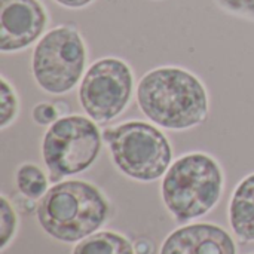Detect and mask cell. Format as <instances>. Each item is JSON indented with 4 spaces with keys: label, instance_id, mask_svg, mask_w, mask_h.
Instances as JSON below:
<instances>
[{
    "label": "cell",
    "instance_id": "1",
    "mask_svg": "<svg viewBox=\"0 0 254 254\" xmlns=\"http://www.w3.org/2000/svg\"><path fill=\"white\" fill-rule=\"evenodd\" d=\"M135 100L141 115L167 131H189L202 125L210 115L205 83L180 65H159L137 82Z\"/></svg>",
    "mask_w": 254,
    "mask_h": 254
},
{
    "label": "cell",
    "instance_id": "2",
    "mask_svg": "<svg viewBox=\"0 0 254 254\" xmlns=\"http://www.w3.org/2000/svg\"><path fill=\"white\" fill-rule=\"evenodd\" d=\"M36 216L51 238L71 244L98 232L110 216V202L89 182L63 180L39 199Z\"/></svg>",
    "mask_w": 254,
    "mask_h": 254
},
{
    "label": "cell",
    "instance_id": "3",
    "mask_svg": "<svg viewBox=\"0 0 254 254\" xmlns=\"http://www.w3.org/2000/svg\"><path fill=\"white\" fill-rule=\"evenodd\" d=\"M225 173L220 162L205 152L179 156L162 177L161 196L165 208L179 223L208 214L220 201Z\"/></svg>",
    "mask_w": 254,
    "mask_h": 254
},
{
    "label": "cell",
    "instance_id": "4",
    "mask_svg": "<svg viewBox=\"0 0 254 254\" xmlns=\"http://www.w3.org/2000/svg\"><path fill=\"white\" fill-rule=\"evenodd\" d=\"M113 165L127 177L150 183L162 179L173 164V146L162 128L131 119L103 129Z\"/></svg>",
    "mask_w": 254,
    "mask_h": 254
},
{
    "label": "cell",
    "instance_id": "5",
    "mask_svg": "<svg viewBox=\"0 0 254 254\" xmlns=\"http://www.w3.org/2000/svg\"><path fill=\"white\" fill-rule=\"evenodd\" d=\"M31 76L37 88L49 95H65L79 86L88 68V46L71 24L48 30L34 45Z\"/></svg>",
    "mask_w": 254,
    "mask_h": 254
},
{
    "label": "cell",
    "instance_id": "6",
    "mask_svg": "<svg viewBox=\"0 0 254 254\" xmlns=\"http://www.w3.org/2000/svg\"><path fill=\"white\" fill-rule=\"evenodd\" d=\"M103 131L86 115L68 113L46 128L40 152L51 182L89 170L103 149Z\"/></svg>",
    "mask_w": 254,
    "mask_h": 254
},
{
    "label": "cell",
    "instance_id": "7",
    "mask_svg": "<svg viewBox=\"0 0 254 254\" xmlns=\"http://www.w3.org/2000/svg\"><path fill=\"white\" fill-rule=\"evenodd\" d=\"M135 88L134 71L125 60L103 57L88 65L77 86V100L83 113L103 125L128 109Z\"/></svg>",
    "mask_w": 254,
    "mask_h": 254
},
{
    "label": "cell",
    "instance_id": "8",
    "mask_svg": "<svg viewBox=\"0 0 254 254\" xmlns=\"http://www.w3.org/2000/svg\"><path fill=\"white\" fill-rule=\"evenodd\" d=\"M49 13L40 0H0V51L16 54L46 33Z\"/></svg>",
    "mask_w": 254,
    "mask_h": 254
},
{
    "label": "cell",
    "instance_id": "9",
    "mask_svg": "<svg viewBox=\"0 0 254 254\" xmlns=\"http://www.w3.org/2000/svg\"><path fill=\"white\" fill-rule=\"evenodd\" d=\"M159 254H237L229 232L213 223H190L173 231Z\"/></svg>",
    "mask_w": 254,
    "mask_h": 254
},
{
    "label": "cell",
    "instance_id": "10",
    "mask_svg": "<svg viewBox=\"0 0 254 254\" xmlns=\"http://www.w3.org/2000/svg\"><path fill=\"white\" fill-rule=\"evenodd\" d=\"M228 214L234 234L244 243H254V173L234 189Z\"/></svg>",
    "mask_w": 254,
    "mask_h": 254
},
{
    "label": "cell",
    "instance_id": "11",
    "mask_svg": "<svg viewBox=\"0 0 254 254\" xmlns=\"http://www.w3.org/2000/svg\"><path fill=\"white\" fill-rule=\"evenodd\" d=\"M73 254H137L134 244L122 234L98 231L79 241Z\"/></svg>",
    "mask_w": 254,
    "mask_h": 254
},
{
    "label": "cell",
    "instance_id": "12",
    "mask_svg": "<svg viewBox=\"0 0 254 254\" xmlns=\"http://www.w3.org/2000/svg\"><path fill=\"white\" fill-rule=\"evenodd\" d=\"M15 183L19 193L27 199H42L49 190V176L36 164L24 162L15 171Z\"/></svg>",
    "mask_w": 254,
    "mask_h": 254
},
{
    "label": "cell",
    "instance_id": "13",
    "mask_svg": "<svg viewBox=\"0 0 254 254\" xmlns=\"http://www.w3.org/2000/svg\"><path fill=\"white\" fill-rule=\"evenodd\" d=\"M21 100L13 83L4 76H0V129L4 131L15 124L19 116Z\"/></svg>",
    "mask_w": 254,
    "mask_h": 254
},
{
    "label": "cell",
    "instance_id": "14",
    "mask_svg": "<svg viewBox=\"0 0 254 254\" xmlns=\"http://www.w3.org/2000/svg\"><path fill=\"white\" fill-rule=\"evenodd\" d=\"M18 231V216L10 201L1 195L0 196V250L4 252L7 246L15 238Z\"/></svg>",
    "mask_w": 254,
    "mask_h": 254
},
{
    "label": "cell",
    "instance_id": "15",
    "mask_svg": "<svg viewBox=\"0 0 254 254\" xmlns=\"http://www.w3.org/2000/svg\"><path fill=\"white\" fill-rule=\"evenodd\" d=\"M64 103H52V101H40L33 106L31 109V119L39 127H51L54 122H57L61 116L68 115L65 110H61Z\"/></svg>",
    "mask_w": 254,
    "mask_h": 254
},
{
    "label": "cell",
    "instance_id": "16",
    "mask_svg": "<svg viewBox=\"0 0 254 254\" xmlns=\"http://www.w3.org/2000/svg\"><path fill=\"white\" fill-rule=\"evenodd\" d=\"M216 4L238 18L254 21V0H214Z\"/></svg>",
    "mask_w": 254,
    "mask_h": 254
},
{
    "label": "cell",
    "instance_id": "17",
    "mask_svg": "<svg viewBox=\"0 0 254 254\" xmlns=\"http://www.w3.org/2000/svg\"><path fill=\"white\" fill-rule=\"evenodd\" d=\"M54 1L67 9H82V7L89 6L95 0H54Z\"/></svg>",
    "mask_w": 254,
    "mask_h": 254
},
{
    "label": "cell",
    "instance_id": "18",
    "mask_svg": "<svg viewBox=\"0 0 254 254\" xmlns=\"http://www.w3.org/2000/svg\"><path fill=\"white\" fill-rule=\"evenodd\" d=\"M134 249H135L137 254H153V247L149 240H143V238L138 240L134 244Z\"/></svg>",
    "mask_w": 254,
    "mask_h": 254
},
{
    "label": "cell",
    "instance_id": "19",
    "mask_svg": "<svg viewBox=\"0 0 254 254\" xmlns=\"http://www.w3.org/2000/svg\"><path fill=\"white\" fill-rule=\"evenodd\" d=\"M155 1H159V0H155Z\"/></svg>",
    "mask_w": 254,
    "mask_h": 254
},
{
    "label": "cell",
    "instance_id": "20",
    "mask_svg": "<svg viewBox=\"0 0 254 254\" xmlns=\"http://www.w3.org/2000/svg\"><path fill=\"white\" fill-rule=\"evenodd\" d=\"M253 254H254V253H253Z\"/></svg>",
    "mask_w": 254,
    "mask_h": 254
}]
</instances>
